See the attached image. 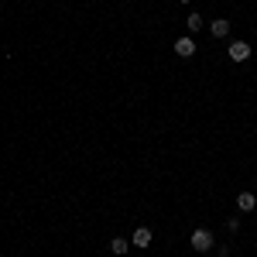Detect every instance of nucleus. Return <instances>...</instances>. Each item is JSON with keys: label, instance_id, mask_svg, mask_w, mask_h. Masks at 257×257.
<instances>
[{"label": "nucleus", "instance_id": "7ed1b4c3", "mask_svg": "<svg viewBox=\"0 0 257 257\" xmlns=\"http://www.w3.org/2000/svg\"><path fill=\"white\" fill-rule=\"evenodd\" d=\"M192 52H196V41L192 38H178L175 41V55L178 59H192Z\"/></svg>", "mask_w": 257, "mask_h": 257}, {"label": "nucleus", "instance_id": "1a4fd4ad", "mask_svg": "<svg viewBox=\"0 0 257 257\" xmlns=\"http://www.w3.org/2000/svg\"><path fill=\"white\" fill-rule=\"evenodd\" d=\"M182 4H192V0H182Z\"/></svg>", "mask_w": 257, "mask_h": 257}, {"label": "nucleus", "instance_id": "f257e3e1", "mask_svg": "<svg viewBox=\"0 0 257 257\" xmlns=\"http://www.w3.org/2000/svg\"><path fill=\"white\" fill-rule=\"evenodd\" d=\"M192 247H196L199 254H202V250H209V247H213V233H209V230H202V226L192 230Z\"/></svg>", "mask_w": 257, "mask_h": 257}, {"label": "nucleus", "instance_id": "20e7f679", "mask_svg": "<svg viewBox=\"0 0 257 257\" xmlns=\"http://www.w3.org/2000/svg\"><path fill=\"white\" fill-rule=\"evenodd\" d=\"M209 31H213V38H226V35H230V21H226V18H216L213 24H209Z\"/></svg>", "mask_w": 257, "mask_h": 257}, {"label": "nucleus", "instance_id": "f03ea898", "mask_svg": "<svg viewBox=\"0 0 257 257\" xmlns=\"http://www.w3.org/2000/svg\"><path fill=\"white\" fill-rule=\"evenodd\" d=\"M230 59L233 62H247L250 59V45H247V41H230Z\"/></svg>", "mask_w": 257, "mask_h": 257}, {"label": "nucleus", "instance_id": "423d86ee", "mask_svg": "<svg viewBox=\"0 0 257 257\" xmlns=\"http://www.w3.org/2000/svg\"><path fill=\"white\" fill-rule=\"evenodd\" d=\"M110 250H113V254H117V257H123V254H127V250H131V240H123V237L110 240Z\"/></svg>", "mask_w": 257, "mask_h": 257}, {"label": "nucleus", "instance_id": "6e6552de", "mask_svg": "<svg viewBox=\"0 0 257 257\" xmlns=\"http://www.w3.org/2000/svg\"><path fill=\"white\" fill-rule=\"evenodd\" d=\"M185 28H189V31H199V28H202V18H199V14H189Z\"/></svg>", "mask_w": 257, "mask_h": 257}, {"label": "nucleus", "instance_id": "0eeeda50", "mask_svg": "<svg viewBox=\"0 0 257 257\" xmlns=\"http://www.w3.org/2000/svg\"><path fill=\"white\" fill-rule=\"evenodd\" d=\"M151 240H155V237H151V230H148V226H141L138 233H134V240H131V243H138V247H148Z\"/></svg>", "mask_w": 257, "mask_h": 257}, {"label": "nucleus", "instance_id": "39448f33", "mask_svg": "<svg viewBox=\"0 0 257 257\" xmlns=\"http://www.w3.org/2000/svg\"><path fill=\"white\" fill-rule=\"evenodd\" d=\"M237 206L243 209V213H250V209L257 206V196H254V192H240V196H237Z\"/></svg>", "mask_w": 257, "mask_h": 257}]
</instances>
